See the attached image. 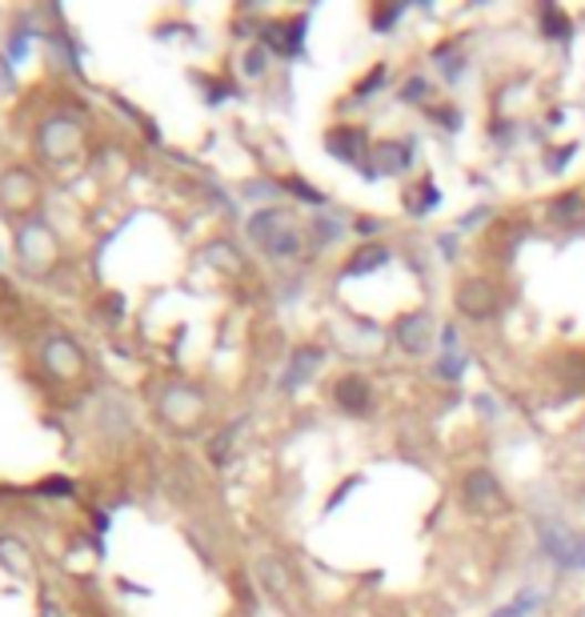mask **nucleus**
Instances as JSON below:
<instances>
[{
    "label": "nucleus",
    "mask_w": 585,
    "mask_h": 617,
    "mask_svg": "<svg viewBox=\"0 0 585 617\" xmlns=\"http://www.w3.org/2000/svg\"><path fill=\"white\" fill-rule=\"evenodd\" d=\"M153 421H157L161 430L173 433V438L188 441V438H201V433L213 425V405H209V393L193 381H161L153 389Z\"/></svg>",
    "instance_id": "obj_1"
},
{
    "label": "nucleus",
    "mask_w": 585,
    "mask_h": 617,
    "mask_svg": "<svg viewBox=\"0 0 585 617\" xmlns=\"http://www.w3.org/2000/svg\"><path fill=\"white\" fill-rule=\"evenodd\" d=\"M32 153L53 168H73L89 157V125L76 113H49L32 128Z\"/></svg>",
    "instance_id": "obj_2"
},
{
    "label": "nucleus",
    "mask_w": 585,
    "mask_h": 617,
    "mask_svg": "<svg viewBox=\"0 0 585 617\" xmlns=\"http://www.w3.org/2000/svg\"><path fill=\"white\" fill-rule=\"evenodd\" d=\"M61 257H64L61 233L44 217L24 220V225L12 229V261H17V269L29 281H49L57 272V265H61Z\"/></svg>",
    "instance_id": "obj_3"
},
{
    "label": "nucleus",
    "mask_w": 585,
    "mask_h": 617,
    "mask_svg": "<svg viewBox=\"0 0 585 617\" xmlns=\"http://www.w3.org/2000/svg\"><path fill=\"white\" fill-rule=\"evenodd\" d=\"M44 197H49V188H44V177L32 165L0 168V217L9 220L12 229L41 217Z\"/></svg>",
    "instance_id": "obj_4"
},
{
    "label": "nucleus",
    "mask_w": 585,
    "mask_h": 617,
    "mask_svg": "<svg viewBox=\"0 0 585 617\" xmlns=\"http://www.w3.org/2000/svg\"><path fill=\"white\" fill-rule=\"evenodd\" d=\"M37 366L49 377V385L57 389H84L93 381V366H89V353L76 337L69 333H49L37 349Z\"/></svg>",
    "instance_id": "obj_5"
},
{
    "label": "nucleus",
    "mask_w": 585,
    "mask_h": 617,
    "mask_svg": "<svg viewBox=\"0 0 585 617\" xmlns=\"http://www.w3.org/2000/svg\"><path fill=\"white\" fill-rule=\"evenodd\" d=\"M249 237L261 245L269 257H277V261H289V257H297V253L305 249L301 225H297L292 213H285V209H265V213H257V217H249Z\"/></svg>",
    "instance_id": "obj_6"
},
{
    "label": "nucleus",
    "mask_w": 585,
    "mask_h": 617,
    "mask_svg": "<svg viewBox=\"0 0 585 617\" xmlns=\"http://www.w3.org/2000/svg\"><path fill=\"white\" fill-rule=\"evenodd\" d=\"M461 493H465V502H470L478 513H502L505 510L502 485H497V477H493V473H485V470L470 473V477H465V485H461Z\"/></svg>",
    "instance_id": "obj_7"
},
{
    "label": "nucleus",
    "mask_w": 585,
    "mask_h": 617,
    "mask_svg": "<svg viewBox=\"0 0 585 617\" xmlns=\"http://www.w3.org/2000/svg\"><path fill=\"white\" fill-rule=\"evenodd\" d=\"M201 261L209 265L213 272H220V277H240V272L249 269V265H245V253H240L229 237H213V241L201 249Z\"/></svg>",
    "instance_id": "obj_8"
},
{
    "label": "nucleus",
    "mask_w": 585,
    "mask_h": 617,
    "mask_svg": "<svg viewBox=\"0 0 585 617\" xmlns=\"http://www.w3.org/2000/svg\"><path fill=\"white\" fill-rule=\"evenodd\" d=\"M458 309L465 317H490L493 309H497V289H493L485 277H473V281H465L458 289Z\"/></svg>",
    "instance_id": "obj_9"
},
{
    "label": "nucleus",
    "mask_w": 585,
    "mask_h": 617,
    "mask_svg": "<svg viewBox=\"0 0 585 617\" xmlns=\"http://www.w3.org/2000/svg\"><path fill=\"white\" fill-rule=\"evenodd\" d=\"M429 325L433 321H429L425 313H406L398 325H393V337H398V346L406 349V353L421 357L429 346Z\"/></svg>",
    "instance_id": "obj_10"
},
{
    "label": "nucleus",
    "mask_w": 585,
    "mask_h": 617,
    "mask_svg": "<svg viewBox=\"0 0 585 617\" xmlns=\"http://www.w3.org/2000/svg\"><path fill=\"white\" fill-rule=\"evenodd\" d=\"M325 148L341 161H361V153H366V128H333V133L325 136Z\"/></svg>",
    "instance_id": "obj_11"
},
{
    "label": "nucleus",
    "mask_w": 585,
    "mask_h": 617,
    "mask_svg": "<svg viewBox=\"0 0 585 617\" xmlns=\"http://www.w3.org/2000/svg\"><path fill=\"white\" fill-rule=\"evenodd\" d=\"M333 401L346 413H361V409L369 405V381H361V377H341L333 385Z\"/></svg>",
    "instance_id": "obj_12"
},
{
    "label": "nucleus",
    "mask_w": 585,
    "mask_h": 617,
    "mask_svg": "<svg viewBox=\"0 0 585 617\" xmlns=\"http://www.w3.org/2000/svg\"><path fill=\"white\" fill-rule=\"evenodd\" d=\"M321 366V349H301V353L292 357V366H289V373H285V389H292V385H301V381H309V373Z\"/></svg>",
    "instance_id": "obj_13"
},
{
    "label": "nucleus",
    "mask_w": 585,
    "mask_h": 617,
    "mask_svg": "<svg viewBox=\"0 0 585 617\" xmlns=\"http://www.w3.org/2000/svg\"><path fill=\"white\" fill-rule=\"evenodd\" d=\"M389 261V249L386 245H369V249H357L353 257H349L346 272L353 277V272H369V269H381V265Z\"/></svg>",
    "instance_id": "obj_14"
},
{
    "label": "nucleus",
    "mask_w": 585,
    "mask_h": 617,
    "mask_svg": "<svg viewBox=\"0 0 585 617\" xmlns=\"http://www.w3.org/2000/svg\"><path fill=\"white\" fill-rule=\"evenodd\" d=\"M373 161L381 168H406V161H409V148L406 145H393V141H381V145H373Z\"/></svg>",
    "instance_id": "obj_15"
},
{
    "label": "nucleus",
    "mask_w": 585,
    "mask_h": 617,
    "mask_svg": "<svg viewBox=\"0 0 585 617\" xmlns=\"http://www.w3.org/2000/svg\"><path fill=\"white\" fill-rule=\"evenodd\" d=\"M537 606H542V589H525L522 597H513L510 606L497 609V614H493V617H525V614H530V609H537Z\"/></svg>",
    "instance_id": "obj_16"
},
{
    "label": "nucleus",
    "mask_w": 585,
    "mask_h": 617,
    "mask_svg": "<svg viewBox=\"0 0 585 617\" xmlns=\"http://www.w3.org/2000/svg\"><path fill=\"white\" fill-rule=\"evenodd\" d=\"M265 64H269V56H265V44H257L253 53H245V76H261Z\"/></svg>",
    "instance_id": "obj_17"
},
{
    "label": "nucleus",
    "mask_w": 585,
    "mask_h": 617,
    "mask_svg": "<svg viewBox=\"0 0 585 617\" xmlns=\"http://www.w3.org/2000/svg\"><path fill=\"white\" fill-rule=\"evenodd\" d=\"M542 21H545V32H562V41H565V37H569V21H565V17H562V12H557V9H550V4H545V9H542Z\"/></svg>",
    "instance_id": "obj_18"
},
{
    "label": "nucleus",
    "mask_w": 585,
    "mask_h": 617,
    "mask_svg": "<svg viewBox=\"0 0 585 617\" xmlns=\"http://www.w3.org/2000/svg\"><path fill=\"white\" fill-rule=\"evenodd\" d=\"M569 569H585V537L574 542V557H569Z\"/></svg>",
    "instance_id": "obj_19"
},
{
    "label": "nucleus",
    "mask_w": 585,
    "mask_h": 617,
    "mask_svg": "<svg viewBox=\"0 0 585 617\" xmlns=\"http://www.w3.org/2000/svg\"><path fill=\"white\" fill-rule=\"evenodd\" d=\"M398 17H401V9H381V12L373 17V24H377V29H386V24H393Z\"/></svg>",
    "instance_id": "obj_20"
},
{
    "label": "nucleus",
    "mask_w": 585,
    "mask_h": 617,
    "mask_svg": "<svg viewBox=\"0 0 585 617\" xmlns=\"http://www.w3.org/2000/svg\"><path fill=\"white\" fill-rule=\"evenodd\" d=\"M4 297H9V285H4V277H0V305H4Z\"/></svg>",
    "instance_id": "obj_21"
}]
</instances>
